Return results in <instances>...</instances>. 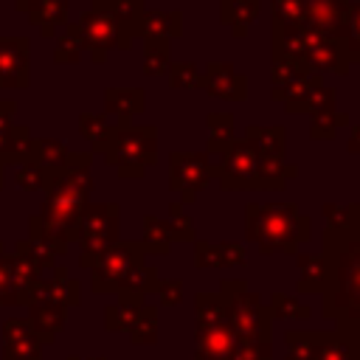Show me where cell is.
Returning <instances> with one entry per match:
<instances>
[{
	"label": "cell",
	"mask_w": 360,
	"mask_h": 360,
	"mask_svg": "<svg viewBox=\"0 0 360 360\" xmlns=\"http://www.w3.org/2000/svg\"><path fill=\"white\" fill-rule=\"evenodd\" d=\"M31 338H37V335H34L28 318H8V321L3 323V346L25 343V340H31Z\"/></svg>",
	"instance_id": "cell-43"
},
{
	"label": "cell",
	"mask_w": 360,
	"mask_h": 360,
	"mask_svg": "<svg viewBox=\"0 0 360 360\" xmlns=\"http://www.w3.org/2000/svg\"><path fill=\"white\" fill-rule=\"evenodd\" d=\"M259 11H262L259 0H219L222 25H228L233 37H245L248 28L256 22Z\"/></svg>",
	"instance_id": "cell-23"
},
{
	"label": "cell",
	"mask_w": 360,
	"mask_h": 360,
	"mask_svg": "<svg viewBox=\"0 0 360 360\" xmlns=\"http://www.w3.org/2000/svg\"><path fill=\"white\" fill-rule=\"evenodd\" d=\"M245 236L267 253L295 256L298 245L309 242L312 222L298 211L295 202H248L245 205Z\"/></svg>",
	"instance_id": "cell-4"
},
{
	"label": "cell",
	"mask_w": 360,
	"mask_h": 360,
	"mask_svg": "<svg viewBox=\"0 0 360 360\" xmlns=\"http://www.w3.org/2000/svg\"><path fill=\"white\" fill-rule=\"evenodd\" d=\"M42 180H45V169H42V166H37V163L17 166L14 183H17L22 191H42Z\"/></svg>",
	"instance_id": "cell-44"
},
{
	"label": "cell",
	"mask_w": 360,
	"mask_h": 360,
	"mask_svg": "<svg viewBox=\"0 0 360 360\" xmlns=\"http://www.w3.org/2000/svg\"><path fill=\"white\" fill-rule=\"evenodd\" d=\"M146 96L141 87H107L104 90V112L115 115L118 124H129L132 115L143 112Z\"/></svg>",
	"instance_id": "cell-22"
},
{
	"label": "cell",
	"mask_w": 360,
	"mask_h": 360,
	"mask_svg": "<svg viewBox=\"0 0 360 360\" xmlns=\"http://www.w3.org/2000/svg\"><path fill=\"white\" fill-rule=\"evenodd\" d=\"M90 163L93 152H70L65 169H45V202L39 219L42 228L62 245H70L79 236V219L93 191Z\"/></svg>",
	"instance_id": "cell-1"
},
{
	"label": "cell",
	"mask_w": 360,
	"mask_h": 360,
	"mask_svg": "<svg viewBox=\"0 0 360 360\" xmlns=\"http://www.w3.org/2000/svg\"><path fill=\"white\" fill-rule=\"evenodd\" d=\"M211 180V158L205 152H172L169 155V188L180 191L183 202H194Z\"/></svg>",
	"instance_id": "cell-12"
},
{
	"label": "cell",
	"mask_w": 360,
	"mask_h": 360,
	"mask_svg": "<svg viewBox=\"0 0 360 360\" xmlns=\"http://www.w3.org/2000/svg\"><path fill=\"white\" fill-rule=\"evenodd\" d=\"M236 335L228 323L219 292L194 295V357L197 360H231Z\"/></svg>",
	"instance_id": "cell-7"
},
{
	"label": "cell",
	"mask_w": 360,
	"mask_h": 360,
	"mask_svg": "<svg viewBox=\"0 0 360 360\" xmlns=\"http://www.w3.org/2000/svg\"><path fill=\"white\" fill-rule=\"evenodd\" d=\"M158 298L163 307H177L183 301V281L180 278H158Z\"/></svg>",
	"instance_id": "cell-47"
},
{
	"label": "cell",
	"mask_w": 360,
	"mask_h": 360,
	"mask_svg": "<svg viewBox=\"0 0 360 360\" xmlns=\"http://www.w3.org/2000/svg\"><path fill=\"white\" fill-rule=\"evenodd\" d=\"M346 149H349L352 155H360V121H354V124H352V132H349V143H346Z\"/></svg>",
	"instance_id": "cell-51"
},
{
	"label": "cell",
	"mask_w": 360,
	"mask_h": 360,
	"mask_svg": "<svg viewBox=\"0 0 360 360\" xmlns=\"http://www.w3.org/2000/svg\"><path fill=\"white\" fill-rule=\"evenodd\" d=\"M28 37H0V87H28Z\"/></svg>",
	"instance_id": "cell-15"
},
{
	"label": "cell",
	"mask_w": 360,
	"mask_h": 360,
	"mask_svg": "<svg viewBox=\"0 0 360 360\" xmlns=\"http://www.w3.org/2000/svg\"><path fill=\"white\" fill-rule=\"evenodd\" d=\"M101 158L124 180L127 177H143L146 166H152L158 160V129L155 127L115 124L107 146L101 149Z\"/></svg>",
	"instance_id": "cell-8"
},
{
	"label": "cell",
	"mask_w": 360,
	"mask_h": 360,
	"mask_svg": "<svg viewBox=\"0 0 360 360\" xmlns=\"http://www.w3.org/2000/svg\"><path fill=\"white\" fill-rule=\"evenodd\" d=\"M42 343L37 338L25 340V343H14V346H3V357L0 360H42Z\"/></svg>",
	"instance_id": "cell-45"
},
{
	"label": "cell",
	"mask_w": 360,
	"mask_h": 360,
	"mask_svg": "<svg viewBox=\"0 0 360 360\" xmlns=\"http://www.w3.org/2000/svg\"><path fill=\"white\" fill-rule=\"evenodd\" d=\"M68 8H70V0H37L34 8L28 11V20L31 25L39 28L45 39H51L59 25H68Z\"/></svg>",
	"instance_id": "cell-24"
},
{
	"label": "cell",
	"mask_w": 360,
	"mask_h": 360,
	"mask_svg": "<svg viewBox=\"0 0 360 360\" xmlns=\"http://www.w3.org/2000/svg\"><path fill=\"white\" fill-rule=\"evenodd\" d=\"M267 309L273 321H307L312 315L307 304H301L295 295H287V292H273Z\"/></svg>",
	"instance_id": "cell-34"
},
{
	"label": "cell",
	"mask_w": 360,
	"mask_h": 360,
	"mask_svg": "<svg viewBox=\"0 0 360 360\" xmlns=\"http://www.w3.org/2000/svg\"><path fill=\"white\" fill-rule=\"evenodd\" d=\"M295 174H298L295 163H284L281 158H267L256 152L245 138L228 141L222 152L211 158V177L219 180L222 191H242V188L281 191L284 183Z\"/></svg>",
	"instance_id": "cell-3"
},
{
	"label": "cell",
	"mask_w": 360,
	"mask_h": 360,
	"mask_svg": "<svg viewBox=\"0 0 360 360\" xmlns=\"http://www.w3.org/2000/svg\"><path fill=\"white\" fill-rule=\"evenodd\" d=\"M118 217H121V208L118 202H87L84 211H82V219H79V264L84 270L93 267V262L118 242Z\"/></svg>",
	"instance_id": "cell-10"
},
{
	"label": "cell",
	"mask_w": 360,
	"mask_h": 360,
	"mask_svg": "<svg viewBox=\"0 0 360 360\" xmlns=\"http://www.w3.org/2000/svg\"><path fill=\"white\" fill-rule=\"evenodd\" d=\"M346 56L349 62H360V0H349L346 6Z\"/></svg>",
	"instance_id": "cell-38"
},
{
	"label": "cell",
	"mask_w": 360,
	"mask_h": 360,
	"mask_svg": "<svg viewBox=\"0 0 360 360\" xmlns=\"http://www.w3.org/2000/svg\"><path fill=\"white\" fill-rule=\"evenodd\" d=\"M8 270H11L14 307H28V304H31V295H34V287H37L39 278H42V270H39V264L31 259L25 239L14 242V248H11V253H8Z\"/></svg>",
	"instance_id": "cell-14"
},
{
	"label": "cell",
	"mask_w": 360,
	"mask_h": 360,
	"mask_svg": "<svg viewBox=\"0 0 360 360\" xmlns=\"http://www.w3.org/2000/svg\"><path fill=\"white\" fill-rule=\"evenodd\" d=\"M68 360H104V357H79V354H68Z\"/></svg>",
	"instance_id": "cell-53"
},
{
	"label": "cell",
	"mask_w": 360,
	"mask_h": 360,
	"mask_svg": "<svg viewBox=\"0 0 360 360\" xmlns=\"http://www.w3.org/2000/svg\"><path fill=\"white\" fill-rule=\"evenodd\" d=\"M298 264V292H323L326 287V262L321 253H295Z\"/></svg>",
	"instance_id": "cell-26"
},
{
	"label": "cell",
	"mask_w": 360,
	"mask_h": 360,
	"mask_svg": "<svg viewBox=\"0 0 360 360\" xmlns=\"http://www.w3.org/2000/svg\"><path fill=\"white\" fill-rule=\"evenodd\" d=\"M346 6H349V0H304L301 28H309V31L343 45V39H346Z\"/></svg>",
	"instance_id": "cell-13"
},
{
	"label": "cell",
	"mask_w": 360,
	"mask_h": 360,
	"mask_svg": "<svg viewBox=\"0 0 360 360\" xmlns=\"http://www.w3.org/2000/svg\"><path fill=\"white\" fill-rule=\"evenodd\" d=\"M321 256L326 262L321 315L335 323L360 312V219L346 228H323Z\"/></svg>",
	"instance_id": "cell-2"
},
{
	"label": "cell",
	"mask_w": 360,
	"mask_h": 360,
	"mask_svg": "<svg viewBox=\"0 0 360 360\" xmlns=\"http://www.w3.org/2000/svg\"><path fill=\"white\" fill-rule=\"evenodd\" d=\"M200 87L208 96L225 98V101H245V96H248V82H245V76H239L233 70L231 62H208L202 68Z\"/></svg>",
	"instance_id": "cell-16"
},
{
	"label": "cell",
	"mask_w": 360,
	"mask_h": 360,
	"mask_svg": "<svg viewBox=\"0 0 360 360\" xmlns=\"http://www.w3.org/2000/svg\"><path fill=\"white\" fill-rule=\"evenodd\" d=\"M231 360H273V343L262 340H236Z\"/></svg>",
	"instance_id": "cell-42"
},
{
	"label": "cell",
	"mask_w": 360,
	"mask_h": 360,
	"mask_svg": "<svg viewBox=\"0 0 360 360\" xmlns=\"http://www.w3.org/2000/svg\"><path fill=\"white\" fill-rule=\"evenodd\" d=\"M202 82V68L194 62H174L169 65V84L172 90H194Z\"/></svg>",
	"instance_id": "cell-39"
},
{
	"label": "cell",
	"mask_w": 360,
	"mask_h": 360,
	"mask_svg": "<svg viewBox=\"0 0 360 360\" xmlns=\"http://www.w3.org/2000/svg\"><path fill=\"white\" fill-rule=\"evenodd\" d=\"M169 222H174L186 236H191V239H194V222H191V217L183 211V205H180V202H172V205H169Z\"/></svg>",
	"instance_id": "cell-48"
},
{
	"label": "cell",
	"mask_w": 360,
	"mask_h": 360,
	"mask_svg": "<svg viewBox=\"0 0 360 360\" xmlns=\"http://www.w3.org/2000/svg\"><path fill=\"white\" fill-rule=\"evenodd\" d=\"M143 304H129V301H118V304H107L104 307V329L107 332H127L135 326L138 315H141Z\"/></svg>",
	"instance_id": "cell-32"
},
{
	"label": "cell",
	"mask_w": 360,
	"mask_h": 360,
	"mask_svg": "<svg viewBox=\"0 0 360 360\" xmlns=\"http://www.w3.org/2000/svg\"><path fill=\"white\" fill-rule=\"evenodd\" d=\"M11 3H14V8H17V11L28 14V11L34 8V3H37V0H11Z\"/></svg>",
	"instance_id": "cell-52"
},
{
	"label": "cell",
	"mask_w": 360,
	"mask_h": 360,
	"mask_svg": "<svg viewBox=\"0 0 360 360\" xmlns=\"http://www.w3.org/2000/svg\"><path fill=\"white\" fill-rule=\"evenodd\" d=\"M141 262H146V250L141 242H115L112 248H107L90 267V290L96 295L104 292H115L118 284L129 276L132 267H138Z\"/></svg>",
	"instance_id": "cell-11"
},
{
	"label": "cell",
	"mask_w": 360,
	"mask_h": 360,
	"mask_svg": "<svg viewBox=\"0 0 360 360\" xmlns=\"http://www.w3.org/2000/svg\"><path fill=\"white\" fill-rule=\"evenodd\" d=\"M82 53H84V48H82V39H79V28H76V22H68L65 31L56 37L53 62H59V65H73V62L82 59Z\"/></svg>",
	"instance_id": "cell-36"
},
{
	"label": "cell",
	"mask_w": 360,
	"mask_h": 360,
	"mask_svg": "<svg viewBox=\"0 0 360 360\" xmlns=\"http://www.w3.org/2000/svg\"><path fill=\"white\" fill-rule=\"evenodd\" d=\"M34 143L37 138L31 135V129L25 124H14L8 132V143L6 152L0 158V166H25L34 160Z\"/></svg>",
	"instance_id": "cell-27"
},
{
	"label": "cell",
	"mask_w": 360,
	"mask_h": 360,
	"mask_svg": "<svg viewBox=\"0 0 360 360\" xmlns=\"http://www.w3.org/2000/svg\"><path fill=\"white\" fill-rule=\"evenodd\" d=\"M205 127H208V146H205V155L208 158H217L222 152V146L228 141H233V115L231 112H211L205 118Z\"/></svg>",
	"instance_id": "cell-29"
},
{
	"label": "cell",
	"mask_w": 360,
	"mask_h": 360,
	"mask_svg": "<svg viewBox=\"0 0 360 360\" xmlns=\"http://www.w3.org/2000/svg\"><path fill=\"white\" fill-rule=\"evenodd\" d=\"M79 129H82V135L90 141V146H93V152H101L104 146H107V141H110V135H112V129H115V124H110V118L101 112H84V115H79Z\"/></svg>",
	"instance_id": "cell-30"
},
{
	"label": "cell",
	"mask_w": 360,
	"mask_h": 360,
	"mask_svg": "<svg viewBox=\"0 0 360 360\" xmlns=\"http://www.w3.org/2000/svg\"><path fill=\"white\" fill-rule=\"evenodd\" d=\"M315 360H360V343L338 329H318Z\"/></svg>",
	"instance_id": "cell-25"
},
{
	"label": "cell",
	"mask_w": 360,
	"mask_h": 360,
	"mask_svg": "<svg viewBox=\"0 0 360 360\" xmlns=\"http://www.w3.org/2000/svg\"><path fill=\"white\" fill-rule=\"evenodd\" d=\"M0 307H14V292H11V270H8V250L0 239Z\"/></svg>",
	"instance_id": "cell-46"
},
{
	"label": "cell",
	"mask_w": 360,
	"mask_h": 360,
	"mask_svg": "<svg viewBox=\"0 0 360 360\" xmlns=\"http://www.w3.org/2000/svg\"><path fill=\"white\" fill-rule=\"evenodd\" d=\"M284 343H287L284 360H315L318 332H309V329H287L284 332Z\"/></svg>",
	"instance_id": "cell-33"
},
{
	"label": "cell",
	"mask_w": 360,
	"mask_h": 360,
	"mask_svg": "<svg viewBox=\"0 0 360 360\" xmlns=\"http://www.w3.org/2000/svg\"><path fill=\"white\" fill-rule=\"evenodd\" d=\"M239 264H245V248L239 242L214 245V242L194 239V267L197 270H202V267H239Z\"/></svg>",
	"instance_id": "cell-20"
},
{
	"label": "cell",
	"mask_w": 360,
	"mask_h": 360,
	"mask_svg": "<svg viewBox=\"0 0 360 360\" xmlns=\"http://www.w3.org/2000/svg\"><path fill=\"white\" fill-rule=\"evenodd\" d=\"M219 298L225 304V315L236 340L273 343V318L267 304H262L259 292L248 290L242 278H225L219 284Z\"/></svg>",
	"instance_id": "cell-6"
},
{
	"label": "cell",
	"mask_w": 360,
	"mask_h": 360,
	"mask_svg": "<svg viewBox=\"0 0 360 360\" xmlns=\"http://www.w3.org/2000/svg\"><path fill=\"white\" fill-rule=\"evenodd\" d=\"M335 329H338V332H343L346 338H352V340H357V343H360V312H354V315H346V318L335 321Z\"/></svg>",
	"instance_id": "cell-49"
},
{
	"label": "cell",
	"mask_w": 360,
	"mask_h": 360,
	"mask_svg": "<svg viewBox=\"0 0 360 360\" xmlns=\"http://www.w3.org/2000/svg\"><path fill=\"white\" fill-rule=\"evenodd\" d=\"M79 28V39H82V48L90 51L93 62L101 65L107 59V51L118 48V51H129L132 48V31L115 17L110 0H93L90 8L79 17L76 22Z\"/></svg>",
	"instance_id": "cell-9"
},
{
	"label": "cell",
	"mask_w": 360,
	"mask_h": 360,
	"mask_svg": "<svg viewBox=\"0 0 360 360\" xmlns=\"http://www.w3.org/2000/svg\"><path fill=\"white\" fill-rule=\"evenodd\" d=\"M31 301H51V304H59V307L70 309V307H79V301H82V287H79V281L68 273V267L56 264V267L51 270V278H39V284L34 287Z\"/></svg>",
	"instance_id": "cell-17"
},
{
	"label": "cell",
	"mask_w": 360,
	"mask_h": 360,
	"mask_svg": "<svg viewBox=\"0 0 360 360\" xmlns=\"http://www.w3.org/2000/svg\"><path fill=\"white\" fill-rule=\"evenodd\" d=\"M65 321H68V309L59 304H51V301L28 304V323L42 346H51L56 340V335L65 329Z\"/></svg>",
	"instance_id": "cell-18"
},
{
	"label": "cell",
	"mask_w": 360,
	"mask_h": 360,
	"mask_svg": "<svg viewBox=\"0 0 360 360\" xmlns=\"http://www.w3.org/2000/svg\"><path fill=\"white\" fill-rule=\"evenodd\" d=\"M273 62H295L312 73H338L346 76L352 62L346 48L335 39H326L309 28H284L273 25Z\"/></svg>",
	"instance_id": "cell-5"
},
{
	"label": "cell",
	"mask_w": 360,
	"mask_h": 360,
	"mask_svg": "<svg viewBox=\"0 0 360 360\" xmlns=\"http://www.w3.org/2000/svg\"><path fill=\"white\" fill-rule=\"evenodd\" d=\"M183 34V14L163 8H143L138 22V37L143 39H174Z\"/></svg>",
	"instance_id": "cell-21"
},
{
	"label": "cell",
	"mask_w": 360,
	"mask_h": 360,
	"mask_svg": "<svg viewBox=\"0 0 360 360\" xmlns=\"http://www.w3.org/2000/svg\"><path fill=\"white\" fill-rule=\"evenodd\" d=\"M284 127L281 124H273V127H259V124H250L248 129H245V141L256 149V152H262V155H267V158H281L284 160Z\"/></svg>",
	"instance_id": "cell-28"
},
{
	"label": "cell",
	"mask_w": 360,
	"mask_h": 360,
	"mask_svg": "<svg viewBox=\"0 0 360 360\" xmlns=\"http://www.w3.org/2000/svg\"><path fill=\"white\" fill-rule=\"evenodd\" d=\"M6 186V180H3V166H0V188Z\"/></svg>",
	"instance_id": "cell-54"
},
{
	"label": "cell",
	"mask_w": 360,
	"mask_h": 360,
	"mask_svg": "<svg viewBox=\"0 0 360 360\" xmlns=\"http://www.w3.org/2000/svg\"><path fill=\"white\" fill-rule=\"evenodd\" d=\"M14 112H17V101L14 98H0V135L14 127Z\"/></svg>",
	"instance_id": "cell-50"
},
{
	"label": "cell",
	"mask_w": 360,
	"mask_h": 360,
	"mask_svg": "<svg viewBox=\"0 0 360 360\" xmlns=\"http://www.w3.org/2000/svg\"><path fill=\"white\" fill-rule=\"evenodd\" d=\"M129 340H132L135 346H149V343L158 340V309H155V307L143 304V309H141L135 326L129 329Z\"/></svg>",
	"instance_id": "cell-37"
},
{
	"label": "cell",
	"mask_w": 360,
	"mask_h": 360,
	"mask_svg": "<svg viewBox=\"0 0 360 360\" xmlns=\"http://www.w3.org/2000/svg\"><path fill=\"white\" fill-rule=\"evenodd\" d=\"M68 158H70V149L56 141V138H37L34 143V160L37 166L42 169H65L68 166Z\"/></svg>",
	"instance_id": "cell-31"
},
{
	"label": "cell",
	"mask_w": 360,
	"mask_h": 360,
	"mask_svg": "<svg viewBox=\"0 0 360 360\" xmlns=\"http://www.w3.org/2000/svg\"><path fill=\"white\" fill-rule=\"evenodd\" d=\"M323 217H326V228H346L354 219H360V205L357 202H346V205L326 202L323 205Z\"/></svg>",
	"instance_id": "cell-41"
},
{
	"label": "cell",
	"mask_w": 360,
	"mask_h": 360,
	"mask_svg": "<svg viewBox=\"0 0 360 360\" xmlns=\"http://www.w3.org/2000/svg\"><path fill=\"white\" fill-rule=\"evenodd\" d=\"M174 242H194V239L186 236V233H183L174 222H169V219H158L155 214H146V217H143V239H141V245H143L146 256H149V253H152V256H166Z\"/></svg>",
	"instance_id": "cell-19"
},
{
	"label": "cell",
	"mask_w": 360,
	"mask_h": 360,
	"mask_svg": "<svg viewBox=\"0 0 360 360\" xmlns=\"http://www.w3.org/2000/svg\"><path fill=\"white\" fill-rule=\"evenodd\" d=\"M349 124V115L346 112H326V115H318V118H312V127H309V138L312 141H329V138H335V132H338V127H346Z\"/></svg>",
	"instance_id": "cell-40"
},
{
	"label": "cell",
	"mask_w": 360,
	"mask_h": 360,
	"mask_svg": "<svg viewBox=\"0 0 360 360\" xmlns=\"http://www.w3.org/2000/svg\"><path fill=\"white\" fill-rule=\"evenodd\" d=\"M191 360H197V357H191Z\"/></svg>",
	"instance_id": "cell-55"
},
{
	"label": "cell",
	"mask_w": 360,
	"mask_h": 360,
	"mask_svg": "<svg viewBox=\"0 0 360 360\" xmlns=\"http://www.w3.org/2000/svg\"><path fill=\"white\" fill-rule=\"evenodd\" d=\"M172 51L166 39H146L143 42V73L146 76H163L169 73Z\"/></svg>",
	"instance_id": "cell-35"
}]
</instances>
